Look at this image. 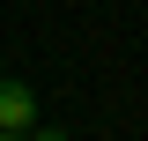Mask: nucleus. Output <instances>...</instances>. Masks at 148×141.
<instances>
[{
	"label": "nucleus",
	"mask_w": 148,
	"mask_h": 141,
	"mask_svg": "<svg viewBox=\"0 0 148 141\" xmlns=\"http://www.w3.org/2000/svg\"><path fill=\"white\" fill-rule=\"evenodd\" d=\"M30 126H37V89L0 74V134H30Z\"/></svg>",
	"instance_id": "obj_1"
},
{
	"label": "nucleus",
	"mask_w": 148,
	"mask_h": 141,
	"mask_svg": "<svg viewBox=\"0 0 148 141\" xmlns=\"http://www.w3.org/2000/svg\"><path fill=\"white\" fill-rule=\"evenodd\" d=\"M30 141H67V134H59V126H37V134H30Z\"/></svg>",
	"instance_id": "obj_2"
},
{
	"label": "nucleus",
	"mask_w": 148,
	"mask_h": 141,
	"mask_svg": "<svg viewBox=\"0 0 148 141\" xmlns=\"http://www.w3.org/2000/svg\"><path fill=\"white\" fill-rule=\"evenodd\" d=\"M0 141H30V134H0Z\"/></svg>",
	"instance_id": "obj_3"
}]
</instances>
